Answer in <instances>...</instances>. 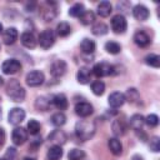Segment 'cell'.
I'll return each instance as SVG.
<instances>
[{
  "mask_svg": "<svg viewBox=\"0 0 160 160\" xmlns=\"http://www.w3.org/2000/svg\"><path fill=\"white\" fill-rule=\"evenodd\" d=\"M75 134L81 141L90 140L95 134V124L90 120H80L75 125Z\"/></svg>",
  "mask_w": 160,
  "mask_h": 160,
  "instance_id": "cell-1",
  "label": "cell"
},
{
  "mask_svg": "<svg viewBox=\"0 0 160 160\" xmlns=\"http://www.w3.org/2000/svg\"><path fill=\"white\" fill-rule=\"evenodd\" d=\"M6 92H8L9 98L15 102H21L25 99V90L16 79H11L8 82Z\"/></svg>",
  "mask_w": 160,
  "mask_h": 160,
  "instance_id": "cell-2",
  "label": "cell"
},
{
  "mask_svg": "<svg viewBox=\"0 0 160 160\" xmlns=\"http://www.w3.org/2000/svg\"><path fill=\"white\" fill-rule=\"evenodd\" d=\"M55 42V34L51 29H45L39 35V44L42 49H50Z\"/></svg>",
  "mask_w": 160,
  "mask_h": 160,
  "instance_id": "cell-3",
  "label": "cell"
},
{
  "mask_svg": "<svg viewBox=\"0 0 160 160\" xmlns=\"http://www.w3.org/2000/svg\"><path fill=\"white\" fill-rule=\"evenodd\" d=\"M25 80H26V84L30 88H36V86H40L44 82L45 75L40 70H32V71L26 74V79Z\"/></svg>",
  "mask_w": 160,
  "mask_h": 160,
  "instance_id": "cell-4",
  "label": "cell"
},
{
  "mask_svg": "<svg viewBox=\"0 0 160 160\" xmlns=\"http://www.w3.org/2000/svg\"><path fill=\"white\" fill-rule=\"evenodd\" d=\"M111 29L115 34H124L128 29V22L124 15L118 14L111 19Z\"/></svg>",
  "mask_w": 160,
  "mask_h": 160,
  "instance_id": "cell-5",
  "label": "cell"
},
{
  "mask_svg": "<svg viewBox=\"0 0 160 160\" xmlns=\"http://www.w3.org/2000/svg\"><path fill=\"white\" fill-rule=\"evenodd\" d=\"M92 72L95 74V76L98 78H104V76H109L111 74H114V66L110 65L109 62H98L94 65L92 68Z\"/></svg>",
  "mask_w": 160,
  "mask_h": 160,
  "instance_id": "cell-6",
  "label": "cell"
},
{
  "mask_svg": "<svg viewBox=\"0 0 160 160\" xmlns=\"http://www.w3.org/2000/svg\"><path fill=\"white\" fill-rule=\"evenodd\" d=\"M20 69H21V64H20V61L16 60V59H8V60H5V61L2 62V65H1V70H2V72L6 74V75H14V74H16Z\"/></svg>",
  "mask_w": 160,
  "mask_h": 160,
  "instance_id": "cell-7",
  "label": "cell"
},
{
  "mask_svg": "<svg viewBox=\"0 0 160 160\" xmlns=\"http://www.w3.org/2000/svg\"><path fill=\"white\" fill-rule=\"evenodd\" d=\"M25 111L24 109L21 108H12L10 111H9V115H8V121L9 124L11 125H19L20 122H22V120L25 119Z\"/></svg>",
  "mask_w": 160,
  "mask_h": 160,
  "instance_id": "cell-8",
  "label": "cell"
},
{
  "mask_svg": "<svg viewBox=\"0 0 160 160\" xmlns=\"http://www.w3.org/2000/svg\"><path fill=\"white\" fill-rule=\"evenodd\" d=\"M66 62L64 60H55L50 66V72L54 78H60L66 72Z\"/></svg>",
  "mask_w": 160,
  "mask_h": 160,
  "instance_id": "cell-9",
  "label": "cell"
},
{
  "mask_svg": "<svg viewBox=\"0 0 160 160\" xmlns=\"http://www.w3.org/2000/svg\"><path fill=\"white\" fill-rule=\"evenodd\" d=\"M94 109H92V105L86 102V101H81V102H78L75 105V112L81 116V118H88L92 114Z\"/></svg>",
  "mask_w": 160,
  "mask_h": 160,
  "instance_id": "cell-10",
  "label": "cell"
},
{
  "mask_svg": "<svg viewBox=\"0 0 160 160\" xmlns=\"http://www.w3.org/2000/svg\"><path fill=\"white\" fill-rule=\"evenodd\" d=\"M11 139H12V142L15 145H22L28 140V131L22 128H15L12 130Z\"/></svg>",
  "mask_w": 160,
  "mask_h": 160,
  "instance_id": "cell-11",
  "label": "cell"
},
{
  "mask_svg": "<svg viewBox=\"0 0 160 160\" xmlns=\"http://www.w3.org/2000/svg\"><path fill=\"white\" fill-rule=\"evenodd\" d=\"M108 101H109V105H110L111 108L116 109V108H120V106L124 105V102H125V96H124V94L120 92V91H114V92H111V94L109 95Z\"/></svg>",
  "mask_w": 160,
  "mask_h": 160,
  "instance_id": "cell-12",
  "label": "cell"
},
{
  "mask_svg": "<svg viewBox=\"0 0 160 160\" xmlns=\"http://www.w3.org/2000/svg\"><path fill=\"white\" fill-rule=\"evenodd\" d=\"M132 15H134V18H135L136 20H139V21H145V20L149 19L150 12H149V10H148L146 6L139 4V5L134 6V9H132Z\"/></svg>",
  "mask_w": 160,
  "mask_h": 160,
  "instance_id": "cell-13",
  "label": "cell"
},
{
  "mask_svg": "<svg viewBox=\"0 0 160 160\" xmlns=\"http://www.w3.org/2000/svg\"><path fill=\"white\" fill-rule=\"evenodd\" d=\"M49 141H51L54 145L61 146L62 144L66 142V134H65L62 130H54V131L49 135Z\"/></svg>",
  "mask_w": 160,
  "mask_h": 160,
  "instance_id": "cell-14",
  "label": "cell"
},
{
  "mask_svg": "<svg viewBox=\"0 0 160 160\" xmlns=\"http://www.w3.org/2000/svg\"><path fill=\"white\" fill-rule=\"evenodd\" d=\"M18 30L15 28H8L4 34H2V40H4V44L6 45H12L16 39H18Z\"/></svg>",
  "mask_w": 160,
  "mask_h": 160,
  "instance_id": "cell-15",
  "label": "cell"
},
{
  "mask_svg": "<svg viewBox=\"0 0 160 160\" xmlns=\"http://www.w3.org/2000/svg\"><path fill=\"white\" fill-rule=\"evenodd\" d=\"M20 40H21V44L28 49H34L36 46V39L32 32H29V31L22 32L20 36Z\"/></svg>",
  "mask_w": 160,
  "mask_h": 160,
  "instance_id": "cell-16",
  "label": "cell"
},
{
  "mask_svg": "<svg viewBox=\"0 0 160 160\" xmlns=\"http://www.w3.org/2000/svg\"><path fill=\"white\" fill-rule=\"evenodd\" d=\"M150 38H149V35L146 34V32H144V31H138V32H135V35H134V42L138 45V46H140V48H145V46H148L149 44H150Z\"/></svg>",
  "mask_w": 160,
  "mask_h": 160,
  "instance_id": "cell-17",
  "label": "cell"
},
{
  "mask_svg": "<svg viewBox=\"0 0 160 160\" xmlns=\"http://www.w3.org/2000/svg\"><path fill=\"white\" fill-rule=\"evenodd\" d=\"M144 124H145V119H144V116L140 115V114H134V115L130 118V120H129L130 128L134 129V130H136V131L141 130V128L144 126Z\"/></svg>",
  "mask_w": 160,
  "mask_h": 160,
  "instance_id": "cell-18",
  "label": "cell"
},
{
  "mask_svg": "<svg viewBox=\"0 0 160 160\" xmlns=\"http://www.w3.org/2000/svg\"><path fill=\"white\" fill-rule=\"evenodd\" d=\"M76 79H78V81L80 82V84H82V85H85V84H88L89 81H90V79H91V71H90V69H88V68H80L79 70H78V74H76Z\"/></svg>",
  "mask_w": 160,
  "mask_h": 160,
  "instance_id": "cell-19",
  "label": "cell"
},
{
  "mask_svg": "<svg viewBox=\"0 0 160 160\" xmlns=\"http://www.w3.org/2000/svg\"><path fill=\"white\" fill-rule=\"evenodd\" d=\"M51 102H52V104L55 105V108L59 109V110H65V109H68V105H69L68 99H66V96H65L64 94H56V95L52 98Z\"/></svg>",
  "mask_w": 160,
  "mask_h": 160,
  "instance_id": "cell-20",
  "label": "cell"
},
{
  "mask_svg": "<svg viewBox=\"0 0 160 160\" xmlns=\"http://www.w3.org/2000/svg\"><path fill=\"white\" fill-rule=\"evenodd\" d=\"M95 48H96L95 42L90 39H82V41L80 42V49H81L82 54H85V55L92 54L95 51Z\"/></svg>",
  "mask_w": 160,
  "mask_h": 160,
  "instance_id": "cell-21",
  "label": "cell"
},
{
  "mask_svg": "<svg viewBox=\"0 0 160 160\" xmlns=\"http://www.w3.org/2000/svg\"><path fill=\"white\" fill-rule=\"evenodd\" d=\"M108 146L110 149V151L114 155H120L122 152V144L120 142V140H118L116 138H111L108 141Z\"/></svg>",
  "mask_w": 160,
  "mask_h": 160,
  "instance_id": "cell-22",
  "label": "cell"
},
{
  "mask_svg": "<svg viewBox=\"0 0 160 160\" xmlns=\"http://www.w3.org/2000/svg\"><path fill=\"white\" fill-rule=\"evenodd\" d=\"M111 128H112V132H114L116 136H121V135H124V134L126 132V125H125L124 120H121V119L114 120Z\"/></svg>",
  "mask_w": 160,
  "mask_h": 160,
  "instance_id": "cell-23",
  "label": "cell"
},
{
  "mask_svg": "<svg viewBox=\"0 0 160 160\" xmlns=\"http://www.w3.org/2000/svg\"><path fill=\"white\" fill-rule=\"evenodd\" d=\"M48 160H60L62 156V149L59 145H52L49 150H48Z\"/></svg>",
  "mask_w": 160,
  "mask_h": 160,
  "instance_id": "cell-24",
  "label": "cell"
},
{
  "mask_svg": "<svg viewBox=\"0 0 160 160\" xmlns=\"http://www.w3.org/2000/svg\"><path fill=\"white\" fill-rule=\"evenodd\" d=\"M112 11V6L109 1H101L99 5H98V14L101 16V18H108Z\"/></svg>",
  "mask_w": 160,
  "mask_h": 160,
  "instance_id": "cell-25",
  "label": "cell"
},
{
  "mask_svg": "<svg viewBox=\"0 0 160 160\" xmlns=\"http://www.w3.org/2000/svg\"><path fill=\"white\" fill-rule=\"evenodd\" d=\"M54 2H46V8L42 10V18L45 19V21H51L55 16H56V11L55 9H52L51 6H54Z\"/></svg>",
  "mask_w": 160,
  "mask_h": 160,
  "instance_id": "cell-26",
  "label": "cell"
},
{
  "mask_svg": "<svg viewBox=\"0 0 160 160\" xmlns=\"http://www.w3.org/2000/svg\"><path fill=\"white\" fill-rule=\"evenodd\" d=\"M79 19H80V22L82 25H90L95 21V14L91 10H85Z\"/></svg>",
  "mask_w": 160,
  "mask_h": 160,
  "instance_id": "cell-27",
  "label": "cell"
},
{
  "mask_svg": "<svg viewBox=\"0 0 160 160\" xmlns=\"http://www.w3.org/2000/svg\"><path fill=\"white\" fill-rule=\"evenodd\" d=\"M50 105H51V100H48V99L44 98V96L38 98L36 101H35V108H36L39 111H46Z\"/></svg>",
  "mask_w": 160,
  "mask_h": 160,
  "instance_id": "cell-28",
  "label": "cell"
},
{
  "mask_svg": "<svg viewBox=\"0 0 160 160\" xmlns=\"http://www.w3.org/2000/svg\"><path fill=\"white\" fill-rule=\"evenodd\" d=\"M84 11H85L84 5H82L81 2H76V4H74V5L70 8V10H69V15L72 16V18H80L81 14H82Z\"/></svg>",
  "mask_w": 160,
  "mask_h": 160,
  "instance_id": "cell-29",
  "label": "cell"
},
{
  "mask_svg": "<svg viewBox=\"0 0 160 160\" xmlns=\"http://www.w3.org/2000/svg\"><path fill=\"white\" fill-rule=\"evenodd\" d=\"M70 31H71V28H70V25L68 24V22H65V21H61V22H59L58 24V26H56V32H58V35L59 36H68L69 34H70Z\"/></svg>",
  "mask_w": 160,
  "mask_h": 160,
  "instance_id": "cell-30",
  "label": "cell"
},
{
  "mask_svg": "<svg viewBox=\"0 0 160 160\" xmlns=\"http://www.w3.org/2000/svg\"><path fill=\"white\" fill-rule=\"evenodd\" d=\"M91 31H92V34H94V35H96V36H101V35L108 34L109 28H108L104 22H96V24L92 26Z\"/></svg>",
  "mask_w": 160,
  "mask_h": 160,
  "instance_id": "cell-31",
  "label": "cell"
},
{
  "mask_svg": "<svg viewBox=\"0 0 160 160\" xmlns=\"http://www.w3.org/2000/svg\"><path fill=\"white\" fill-rule=\"evenodd\" d=\"M124 96H125V100H128V101L131 102V104H135V102L140 99V95H139L138 90L134 89V88L128 89V91H126V94H125Z\"/></svg>",
  "mask_w": 160,
  "mask_h": 160,
  "instance_id": "cell-32",
  "label": "cell"
},
{
  "mask_svg": "<svg viewBox=\"0 0 160 160\" xmlns=\"http://www.w3.org/2000/svg\"><path fill=\"white\" fill-rule=\"evenodd\" d=\"M105 50H106L109 54L115 55V54H119V52H120L121 46H120V44L116 42V41H108V42L105 44Z\"/></svg>",
  "mask_w": 160,
  "mask_h": 160,
  "instance_id": "cell-33",
  "label": "cell"
},
{
  "mask_svg": "<svg viewBox=\"0 0 160 160\" xmlns=\"http://www.w3.org/2000/svg\"><path fill=\"white\" fill-rule=\"evenodd\" d=\"M66 122V116L62 114V112H56L51 116V124L55 125V126H62Z\"/></svg>",
  "mask_w": 160,
  "mask_h": 160,
  "instance_id": "cell-34",
  "label": "cell"
},
{
  "mask_svg": "<svg viewBox=\"0 0 160 160\" xmlns=\"http://www.w3.org/2000/svg\"><path fill=\"white\" fill-rule=\"evenodd\" d=\"M91 90H92V92H94L95 95L100 96V95H102L104 91H105V84H104L102 81H100V80H96V81H94V82L91 84Z\"/></svg>",
  "mask_w": 160,
  "mask_h": 160,
  "instance_id": "cell-35",
  "label": "cell"
},
{
  "mask_svg": "<svg viewBox=\"0 0 160 160\" xmlns=\"http://www.w3.org/2000/svg\"><path fill=\"white\" fill-rule=\"evenodd\" d=\"M145 62H146L148 65H150V66L158 69V68L160 66V56L156 55V54H150V55H148V56L145 58Z\"/></svg>",
  "mask_w": 160,
  "mask_h": 160,
  "instance_id": "cell-36",
  "label": "cell"
},
{
  "mask_svg": "<svg viewBox=\"0 0 160 160\" xmlns=\"http://www.w3.org/2000/svg\"><path fill=\"white\" fill-rule=\"evenodd\" d=\"M85 158V152L80 149H71L68 154L69 160H82Z\"/></svg>",
  "mask_w": 160,
  "mask_h": 160,
  "instance_id": "cell-37",
  "label": "cell"
},
{
  "mask_svg": "<svg viewBox=\"0 0 160 160\" xmlns=\"http://www.w3.org/2000/svg\"><path fill=\"white\" fill-rule=\"evenodd\" d=\"M28 131L31 135H36L40 131V124H39V121L35 120V119L29 120V122H28Z\"/></svg>",
  "mask_w": 160,
  "mask_h": 160,
  "instance_id": "cell-38",
  "label": "cell"
},
{
  "mask_svg": "<svg viewBox=\"0 0 160 160\" xmlns=\"http://www.w3.org/2000/svg\"><path fill=\"white\" fill-rule=\"evenodd\" d=\"M145 124H148L150 128L158 126V124H159V118H158V115H155V114L148 115V116L145 118Z\"/></svg>",
  "mask_w": 160,
  "mask_h": 160,
  "instance_id": "cell-39",
  "label": "cell"
},
{
  "mask_svg": "<svg viewBox=\"0 0 160 160\" xmlns=\"http://www.w3.org/2000/svg\"><path fill=\"white\" fill-rule=\"evenodd\" d=\"M150 150L154 151V152H159L160 151V139L158 136H152L151 140H150Z\"/></svg>",
  "mask_w": 160,
  "mask_h": 160,
  "instance_id": "cell-40",
  "label": "cell"
},
{
  "mask_svg": "<svg viewBox=\"0 0 160 160\" xmlns=\"http://www.w3.org/2000/svg\"><path fill=\"white\" fill-rule=\"evenodd\" d=\"M4 142H5V131H4V129L0 128V146H1Z\"/></svg>",
  "mask_w": 160,
  "mask_h": 160,
  "instance_id": "cell-41",
  "label": "cell"
},
{
  "mask_svg": "<svg viewBox=\"0 0 160 160\" xmlns=\"http://www.w3.org/2000/svg\"><path fill=\"white\" fill-rule=\"evenodd\" d=\"M131 160H144V159H142V156H140V155H138V154H136V155H134V156H132V159H131Z\"/></svg>",
  "mask_w": 160,
  "mask_h": 160,
  "instance_id": "cell-42",
  "label": "cell"
},
{
  "mask_svg": "<svg viewBox=\"0 0 160 160\" xmlns=\"http://www.w3.org/2000/svg\"><path fill=\"white\" fill-rule=\"evenodd\" d=\"M2 84H4V79H2V78H1V76H0V86H1V85H2Z\"/></svg>",
  "mask_w": 160,
  "mask_h": 160,
  "instance_id": "cell-43",
  "label": "cell"
},
{
  "mask_svg": "<svg viewBox=\"0 0 160 160\" xmlns=\"http://www.w3.org/2000/svg\"><path fill=\"white\" fill-rule=\"evenodd\" d=\"M24 160H35V159H34V158H25Z\"/></svg>",
  "mask_w": 160,
  "mask_h": 160,
  "instance_id": "cell-44",
  "label": "cell"
},
{
  "mask_svg": "<svg viewBox=\"0 0 160 160\" xmlns=\"http://www.w3.org/2000/svg\"><path fill=\"white\" fill-rule=\"evenodd\" d=\"M1 32H2V24L0 22V34H1Z\"/></svg>",
  "mask_w": 160,
  "mask_h": 160,
  "instance_id": "cell-45",
  "label": "cell"
},
{
  "mask_svg": "<svg viewBox=\"0 0 160 160\" xmlns=\"http://www.w3.org/2000/svg\"><path fill=\"white\" fill-rule=\"evenodd\" d=\"M0 160H9L8 158H0Z\"/></svg>",
  "mask_w": 160,
  "mask_h": 160,
  "instance_id": "cell-46",
  "label": "cell"
},
{
  "mask_svg": "<svg viewBox=\"0 0 160 160\" xmlns=\"http://www.w3.org/2000/svg\"><path fill=\"white\" fill-rule=\"evenodd\" d=\"M0 119H1V109H0Z\"/></svg>",
  "mask_w": 160,
  "mask_h": 160,
  "instance_id": "cell-47",
  "label": "cell"
}]
</instances>
